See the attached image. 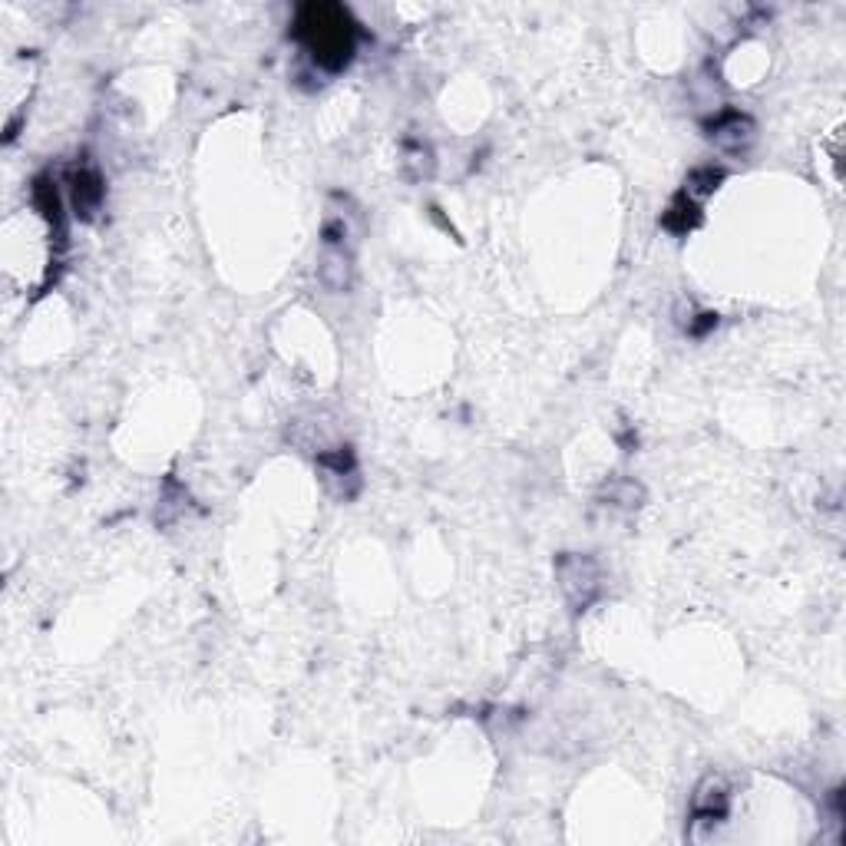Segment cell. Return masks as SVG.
<instances>
[{"label":"cell","instance_id":"obj_1","mask_svg":"<svg viewBox=\"0 0 846 846\" xmlns=\"http://www.w3.org/2000/svg\"><path fill=\"white\" fill-rule=\"evenodd\" d=\"M295 37L318 67L338 73L354 57V24L338 4H305L295 17Z\"/></svg>","mask_w":846,"mask_h":846},{"label":"cell","instance_id":"obj_2","mask_svg":"<svg viewBox=\"0 0 846 846\" xmlns=\"http://www.w3.org/2000/svg\"><path fill=\"white\" fill-rule=\"evenodd\" d=\"M556 579L562 595L576 612L589 609V605L602 595V566L592 556H579V552H562L556 559Z\"/></svg>","mask_w":846,"mask_h":846},{"label":"cell","instance_id":"obj_3","mask_svg":"<svg viewBox=\"0 0 846 846\" xmlns=\"http://www.w3.org/2000/svg\"><path fill=\"white\" fill-rule=\"evenodd\" d=\"M754 136H757L754 119L747 113H737V110H724L708 123V139L721 149V153H731V156L747 153L754 143Z\"/></svg>","mask_w":846,"mask_h":846},{"label":"cell","instance_id":"obj_4","mask_svg":"<svg viewBox=\"0 0 846 846\" xmlns=\"http://www.w3.org/2000/svg\"><path fill=\"white\" fill-rule=\"evenodd\" d=\"M318 278L321 285L341 295V291L351 288L354 281V265H351V252L338 242V245H324V252L318 258Z\"/></svg>","mask_w":846,"mask_h":846},{"label":"cell","instance_id":"obj_5","mask_svg":"<svg viewBox=\"0 0 846 846\" xmlns=\"http://www.w3.org/2000/svg\"><path fill=\"white\" fill-rule=\"evenodd\" d=\"M103 205V179L96 176L93 169H80L73 172V209L83 219H93Z\"/></svg>","mask_w":846,"mask_h":846},{"label":"cell","instance_id":"obj_6","mask_svg":"<svg viewBox=\"0 0 846 846\" xmlns=\"http://www.w3.org/2000/svg\"><path fill=\"white\" fill-rule=\"evenodd\" d=\"M701 219V202H694L688 192H681L675 202L668 205V212L661 215V225L675 235H688Z\"/></svg>","mask_w":846,"mask_h":846},{"label":"cell","instance_id":"obj_7","mask_svg":"<svg viewBox=\"0 0 846 846\" xmlns=\"http://www.w3.org/2000/svg\"><path fill=\"white\" fill-rule=\"evenodd\" d=\"M404 169L414 182L427 179L433 172V153L423 143H417V139H407L404 143Z\"/></svg>","mask_w":846,"mask_h":846},{"label":"cell","instance_id":"obj_8","mask_svg":"<svg viewBox=\"0 0 846 846\" xmlns=\"http://www.w3.org/2000/svg\"><path fill=\"white\" fill-rule=\"evenodd\" d=\"M724 182V172L721 169H714V166H701V169H694L688 182H685V192L691 195L694 202H701V199H708V195L718 189Z\"/></svg>","mask_w":846,"mask_h":846},{"label":"cell","instance_id":"obj_9","mask_svg":"<svg viewBox=\"0 0 846 846\" xmlns=\"http://www.w3.org/2000/svg\"><path fill=\"white\" fill-rule=\"evenodd\" d=\"M609 500H612V506L635 509V506H642L645 490H642V486H638L635 480H618V483L609 486Z\"/></svg>","mask_w":846,"mask_h":846}]
</instances>
